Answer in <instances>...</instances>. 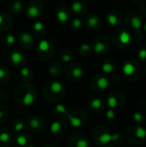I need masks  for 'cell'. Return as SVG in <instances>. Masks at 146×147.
Returning a JSON list of instances; mask_svg holds the SVG:
<instances>
[{
	"label": "cell",
	"mask_w": 146,
	"mask_h": 147,
	"mask_svg": "<svg viewBox=\"0 0 146 147\" xmlns=\"http://www.w3.org/2000/svg\"><path fill=\"white\" fill-rule=\"evenodd\" d=\"M136 67L132 62H126L122 66V72L126 76H132L134 74Z\"/></svg>",
	"instance_id": "1"
},
{
	"label": "cell",
	"mask_w": 146,
	"mask_h": 147,
	"mask_svg": "<svg viewBox=\"0 0 146 147\" xmlns=\"http://www.w3.org/2000/svg\"><path fill=\"white\" fill-rule=\"evenodd\" d=\"M119 40L121 44L126 46V45L130 44V42L132 41V35L128 31L123 30L120 32V34L119 35Z\"/></svg>",
	"instance_id": "2"
},
{
	"label": "cell",
	"mask_w": 146,
	"mask_h": 147,
	"mask_svg": "<svg viewBox=\"0 0 146 147\" xmlns=\"http://www.w3.org/2000/svg\"><path fill=\"white\" fill-rule=\"evenodd\" d=\"M35 101V96L32 93V92H27L23 97H22V105L24 106H31L34 104Z\"/></svg>",
	"instance_id": "3"
},
{
	"label": "cell",
	"mask_w": 146,
	"mask_h": 147,
	"mask_svg": "<svg viewBox=\"0 0 146 147\" xmlns=\"http://www.w3.org/2000/svg\"><path fill=\"white\" fill-rule=\"evenodd\" d=\"M67 117H68V121H69L71 126L73 127L78 128V127H82V126L83 125V121H82L79 117L71 115H68Z\"/></svg>",
	"instance_id": "4"
},
{
	"label": "cell",
	"mask_w": 146,
	"mask_h": 147,
	"mask_svg": "<svg viewBox=\"0 0 146 147\" xmlns=\"http://www.w3.org/2000/svg\"><path fill=\"white\" fill-rule=\"evenodd\" d=\"M56 17L57 20L62 23H65L69 20V15L65 9H59L56 13Z\"/></svg>",
	"instance_id": "5"
},
{
	"label": "cell",
	"mask_w": 146,
	"mask_h": 147,
	"mask_svg": "<svg viewBox=\"0 0 146 147\" xmlns=\"http://www.w3.org/2000/svg\"><path fill=\"white\" fill-rule=\"evenodd\" d=\"M40 10L39 7L35 6V5H31L27 9V15L30 18L37 17L38 16H40Z\"/></svg>",
	"instance_id": "6"
},
{
	"label": "cell",
	"mask_w": 146,
	"mask_h": 147,
	"mask_svg": "<svg viewBox=\"0 0 146 147\" xmlns=\"http://www.w3.org/2000/svg\"><path fill=\"white\" fill-rule=\"evenodd\" d=\"M22 58H23L22 54L18 51H14L13 53H10V56H9L10 61L13 64H15V65L20 64L22 61Z\"/></svg>",
	"instance_id": "7"
},
{
	"label": "cell",
	"mask_w": 146,
	"mask_h": 147,
	"mask_svg": "<svg viewBox=\"0 0 146 147\" xmlns=\"http://www.w3.org/2000/svg\"><path fill=\"white\" fill-rule=\"evenodd\" d=\"M99 23H100V19L95 15L89 16L87 20V24L89 28H96V27L99 26Z\"/></svg>",
	"instance_id": "8"
},
{
	"label": "cell",
	"mask_w": 146,
	"mask_h": 147,
	"mask_svg": "<svg viewBox=\"0 0 146 147\" xmlns=\"http://www.w3.org/2000/svg\"><path fill=\"white\" fill-rule=\"evenodd\" d=\"M50 90L53 93H60V92L63 91L64 87H63V85H62V84L60 82H59V81H53L50 84Z\"/></svg>",
	"instance_id": "9"
},
{
	"label": "cell",
	"mask_w": 146,
	"mask_h": 147,
	"mask_svg": "<svg viewBox=\"0 0 146 147\" xmlns=\"http://www.w3.org/2000/svg\"><path fill=\"white\" fill-rule=\"evenodd\" d=\"M96 84H97L98 88H99L101 90H106V89L108 87V85H109V81H108V79L107 78H105V77H100V78H98Z\"/></svg>",
	"instance_id": "10"
},
{
	"label": "cell",
	"mask_w": 146,
	"mask_h": 147,
	"mask_svg": "<svg viewBox=\"0 0 146 147\" xmlns=\"http://www.w3.org/2000/svg\"><path fill=\"white\" fill-rule=\"evenodd\" d=\"M50 47H51V44L46 40H42L38 43V49H39V51H40L42 53L47 52L50 49Z\"/></svg>",
	"instance_id": "11"
},
{
	"label": "cell",
	"mask_w": 146,
	"mask_h": 147,
	"mask_svg": "<svg viewBox=\"0 0 146 147\" xmlns=\"http://www.w3.org/2000/svg\"><path fill=\"white\" fill-rule=\"evenodd\" d=\"M99 143L102 144V145H105V144H108L111 141H113V139H112V134H108V133H105V134H102L100 137H99Z\"/></svg>",
	"instance_id": "12"
},
{
	"label": "cell",
	"mask_w": 146,
	"mask_h": 147,
	"mask_svg": "<svg viewBox=\"0 0 146 147\" xmlns=\"http://www.w3.org/2000/svg\"><path fill=\"white\" fill-rule=\"evenodd\" d=\"M20 40H21V41H22V43H24V44H30V43H32V41H33V37H32V35H31L30 34L24 32V33H22V34H21V35H20Z\"/></svg>",
	"instance_id": "13"
},
{
	"label": "cell",
	"mask_w": 146,
	"mask_h": 147,
	"mask_svg": "<svg viewBox=\"0 0 146 147\" xmlns=\"http://www.w3.org/2000/svg\"><path fill=\"white\" fill-rule=\"evenodd\" d=\"M89 106L91 107L92 109H100L102 106V101L100 98H94L90 101Z\"/></svg>",
	"instance_id": "14"
},
{
	"label": "cell",
	"mask_w": 146,
	"mask_h": 147,
	"mask_svg": "<svg viewBox=\"0 0 146 147\" xmlns=\"http://www.w3.org/2000/svg\"><path fill=\"white\" fill-rule=\"evenodd\" d=\"M93 49H94V51H95L96 53H103L107 48H106V45H105L104 43H102V42H101V41H97V42L95 43Z\"/></svg>",
	"instance_id": "15"
},
{
	"label": "cell",
	"mask_w": 146,
	"mask_h": 147,
	"mask_svg": "<svg viewBox=\"0 0 146 147\" xmlns=\"http://www.w3.org/2000/svg\"><path fill=\"white\" fill-rule=\"evenodd\" d=\"M136 136L140 140H145L146 138V129L142 126H138L135 130Z\"/></svg>",
	"instance_id": "16"
},
{
	"label": "cell",
	"mask_w": 146,
	"mask_h": 147,
	"mask_svg": "<svg viewBox=\"0 0 146 147\" xmlns=\"http://www.w3.org/2000/svg\"><path fill=\"white\" fill-rule=\"evenodd\" d=\"M62 127V125L59 121H53L52 124H51V127H50V131L52 134H58L60 129Z\"/></svg>",
	"instance_id": "17"
},
{
	"label": "cell",
	"mask_w": 146,
	"mask_h": 147,
	"mask_svg": "<svg viewBox=\"0 0 146 147\" xmlns=\"http://www.w3.org/2000/svg\"><path fill=\"white\" fill-rule=\"evenodd\" d=\"M132 26L133 28H135L137 31H139L141 27H142V21L139 17L138 16H134L132 18Z\"/></svg>",
	"instance_id": "18"
},
{
	"label": "cell",
	"mask_w": 146,
	"mask_h": 147,
	"mask_svg": "<svg viewBox=\"0 0 146 147\" xmlns=\"http://www.w3.org/2000/svg\"><path fill=\"white\" fill-rule=\"evenodd\" d=\"M71 8V10H72L74 13H80L81 10L83 9V3L78 2V1L72 2Z\"/></svg>",
	"instance_id": "19"
},
{
	"label": "cell",
	"mask_w": 146,
	"mask_h": 147,
	"mask_svg": "<svg viewBox=\"0 0 146 147\" xmlns=\"http://www.w3.org/2000/svg\"><path fill=\"white\" fill-rule=\"evenodd\" d=\"M107 21L109 23V25L111 26H116L118 22H119V19L117 17V16L115 14H108L107 16Z\"/></svg>",
	"instance_id": "20"
},
{
	"label": "cell",
	"mask_w": 146,
	"mask_h": 147,
	"mask_svg": "<svg viewBox=\"0 0 146 147\" xmlns=\"http://www.w3.org/2000/svg\"><path fill=\"white\" fill-rule=\"evenodd\" d=\"M102 70L105 73H111L114 70V65L112 63L109 62H105L102 65Z\"/></svg>",
	"instance_id": "21"
},
{
	"label": "cell",
	"mask_w": 146,
	"mask_h": 147,
	"mask_svg": "<svg viewBox=\"0 0 146 147\" xmlns=\"http://www.w3.org/2000/svg\"><path fill=\"white\" fill-rule=\"evenodd\" d=\"M83 75V71L81 67L79 66H77L75 68H73L72 70V77L75 78H81Z\"/></svg>",
	"instance_id": "22"
},
{
	"label": "cell",
	"mask_w": 146,
	"mask_h": 147,
	"mask_svg": "<svg viewBox=\"0 0 146 147\" xmlns=\"http://www.w3.org/2000/svg\"><path fill=\"white\" fill-rule=\"evenodd\" d=\"M22 6H23V3L20 1H15L12 3L11 5V9L13 10V12L15 13H18L20 12L22 9Z\"/></svg>",
	"instance_id": "23"
},
{
	"label": "cell",
	"mask_w": 146,
	"mask_h": 147,
	"mask_svg": "<svg viewBox=\"0 0 146 147\" xmlns=\"http://www.w3.org/2000/svg\"><path fill=\"white\" fill-rule=\"evenodd\" d=\"M107 103H108V106L111 108V109H114V108L117 107V105H118V101H117V99H116L115 96H110L108 98V100H107Z\"/></svg>",
	"instance_id": "24"
},
{
	"label": "cell",
	"mask_w": 146,
	"mask_h": 147,
	"mask_svg": "<svg viewBox=\"0 0 146 147\" xmlns=\"http://www.w3.org/2000/svg\"><path fill=\"white\" fill-rule=\"evenodd\" d=\"M16 144L20 146H26L28 144V139L24 135H19L16 137Z\"/></svg>",
	"instance_id": "25"
},
{
	"label": "cell",
	"mask_w": 146,
	"mask_h": 147,
	"mask_svg": "<svg viewBox=\"0 0 146 147\" xmlns=\"http://www.w3.org/2000/svg\"><path fill=\"white\" fill-rule=\"evenodd\" d=\"M55 112L58 113V114H59V115H67V109L63 104H58L55 107Z\"/></svg>",
	"instance_id": "26"
},
{
	"label": "cell",
	"mask_w": 146,
	"mask_h": 147,
	"mask_svg": "<svg viewBox=\"0 0 146 147\" xmlns=\"http://www.w3.org/2000/svg\"><path fill=\"white\" fill-rule=\"evenodd\" d=\"M9 140H10V135H9V133L4 132V131L2 132V133H0V142L5 144V143H7Z\"/></svg>",
	"instance_id": "27"
},
{
	"label": "cell",
	"mask_w": 146,
	"mask_h": 147,
	"mask_svg": "<svg viewBox=\"0 0 146 147\" xmlns=\"http://www.w3.org/2000/svg\"><path fill=\"white\" fill-rule=\"evenodd\" d=\"M40 121H39V119L38 118H36V117H33V118H31L30 119V121H29V126L32 127V128H34V129H35V128H38L39 127H40Z\"/></svg>",
	"instance_id": "28"
},
{
	"label": "cell",
	"mask_w": 146,
	"mask_h": 147,
	"mask_svg": "<svg viewBox=\"0 0 146 147\" xmlns=\"http://www.w3.org/2000/svg\"><path fill=\"white\" fill-rule=\"evenodd\" d=\"M33 29L35 32H38V33L39 32H41L44 29V24L41 22H35L33 24Z\"/></svg>",
	"instance_id": "29"
},
{
	"label": "cell",
	"mask_w": 146,
	"mask_h": 147,
	"mask_svg": "<svg viewBox=\"0 0 146 147\" xmlns=\"http://www.w3.org/2000/svg\"><path fill=\"white\" fill-rule=\"evenodd\" d=\"M15 38L12 34H8L5 37V42L8 46H12L15 43Z\"/></svg>",
	"instance_id": "30"
},
{
	"label": "cell",
	"mask_w": 146,
	"mask_h": 147,
	"mask_svg": "<svg viewBox=\"0 0 146 147\" xmlns=\"http://www.w3.org/2000/svg\"><path fill=\"white\" fill-rule=\"evenodd\" d=\"M71 26L74 29H79L82 27V21L79 18H75L73 19L72 22H71Z\"/></svg>",
	"instance_id": "31"
},
{
	"label": "cell",
	"mask_w": 146,
	"mask_h": 147,
	"mask_svg": "<svg viewBox=\"0 0 146 147\" xmlns=\"http://www.w3.org/2000/svg\"><path fill=\"white\" fill-rule=\"evenodd\" d=\"M60 58H61V60H62L63 62H65V63H69V62H71V59H72V55H71V53H62L61 56H60Z\"/></svg>",
	"instance_id": "32"
},
{
	"label": "cell",
	"mask_w": 146,
	"mask_h": 147,
	"mask_svg": "<svg viewBox=\"0 0 146 147\" xmlns=\"http://www.w3.org/2000/svg\"><path fill=\"white\" fill-rule=\"evenodd\" d=\"M76 147H89V142L85 139H80L76 142Z\"/></svg>",
	"instance_id": "33"
},
{
	"label": "cell",
	"mask_w": 146,
	"mask_h": 147,
	"mask_svg": "<svg viewBox=\"0 0 146 147\" xmlns=\"http://www.w3.org/2000/svg\"><path fill=\"white\" fill-rule=\"evenodd\" d=\"M143 118H144L143 115H142L141 113H139V112H136V113H134V114L133 115V119L136 122H138V123L141 122L142 120H143Z\"/></svg>",
	"instance_id": "34"
},
{
	"label": "cell",
	"mask_w": 146,
	"mask_h": 147,
	"mask_svg": "<svg viewBox=\"0 0 146 147\" xmlns=\"http://www.w3.org/2000/svg\"><path fill=\"white\" fill-rule=\"evenodd\" d=\"M20 75L22 78H28L30 75V70L28 67H23L22 69H21L20 71Z\"/></svg>",
	"instance_id": "35"
},
{
	"label": "cell",
	"mask_w": 146,
	"mask_h": 147,
	"mask_svg": "<svg viewBox=\"0 0 146 147\" xmlns=\"http://www.w3.org/2000/svg\"><path fill=\"white\" fill-rule=\"evenodd\" d=\"M79 50L83 53H87V52H89L91 50V47L89 44H82L79 47Z\"/></svg>",
	"instance_id": "36"
},
{
	"label": "cell",
	"mask_w": 146,
	"mask_h": 147,
	"mask_svg": "<svg viewBox=\"0 0 146 147\" xmlns=\"http://www.w3.org/2000/svg\"><path fill=\"white\" fill-rule=\"evenodd\" d=\"M106 117L108 119V120H112V119H114V117H115V112H114V109H109V110H108L107 111V113H106Z\"/></svg>",
	"instance_id": "37"
},
{
	"label": "cell",
	"mask_w": 146,
	"mask_h": 147,
	"mask_svg": "<svg viewBox=\"0 0 146 147\" xmlns=\"http://www.w3.org/2000/svg\"><path fill=\"white\" fill-rule=\"evenodd\" d=\"M138 56L140 59H146V49L145 48H141L139 53H138Z\"/></svg>",
	"instance_id": "38"
},
{
	"label": "cell",
	"mask_w": 146,
	"mask_h": 147,
	"mask_svg": "<svg viewBox=\"0 0 146 147\" xmlns=\"http://www.w3.org/2000/svg\"><path fill=\"white\" fill-rule=\"evenodd\" d=\"M23 128H24V124H23L22 121V122H18V123H16V124L14 126V129H15V131H16V132H21Z\"/></svg>",
	"instance_id": "39"
},
{
	"label": "cell",
	"mask_w": 146,
	"mask_h": 147,
	"mask_svg": "<svg viewBox=\"0 0 146 147\" xmlns=\"http://www.w3.org/2000/svg\"><path fill=\"white\" fill-rule=\"evenodd\" d=\"M120 138V135L119 134H112V139H113V141H115L117 140H119Z\"/></svg>",
	"instance_id": "40"
},
{
	"label": "cell",
	"mask_w": 146,
	"mask_h": 147,
	"mask_svg": "<svg viewBox=\"0 0 146 147\" xmlns=\"http://www.w3.org/2000/svg\"><path fill=\"white\" fill-rule=\"evenodd\" d=\"M5 77V71L2 68H0V79Z\"/></svg>",
	"instance_id": "41"
},
{
	"label": "cell",
	"mask_w": 146,
	"mask_h": 147,
	"mask_svg": "<svg viewBox=\"0 0 146 147\" xmlns=\"http://www.w3.org/2000/svg\"><path fill=\"white\" fill-rule=\"evenodd\" d=\"M3 23V16L2 14H0V26Z\"/></svg>",
	"instance_id": "42"
},
{
	"label": "cell",
	"mask_w": 146,
	"mask_h": 147,
	"mask_svg": "<svg viewBox=\"0 0 146 147\" xmlns=\"http://www.w3.org/2000/svg\"><path fill=\"white\" fill-rule=\"evenodd\" d=\"M3 118V112L0 110V121H1V119Z\"/></svg>",
	"instance_id": "43"
},
{
	"label": "cell",
	"mask_w": 146,
	"mask_h": 147,
	"mask_svg": "<svg viewBox=\"0 0 146 147\" xmlns=\"http://www.w3.org/2000/svg\"><path fill=\"white\" fill-rule=\"evenodd\" d=\"M144 30L146 32V23L145 24V26H144Z\"/></svg>",
	"instance_id": "44"
},
{
	"label": "cell",
	"mask_w": 146,
	"mask_h": 147,
	"mask_svg": "<svg viewBox=\"0 0 146 147\" xmlns=\"http://www.w3.org/2000/svg\"><path fill=\"white\" fill-rule=\"evenodd\" d=\"M28 147H35V146H28Z\"/></svg>",
	"instance_id": "45"
},
{
	"label": "cell",
	"mask_w": 146,
	"mask_h": 147,
	"mask_svg": "<svg viewBox=\"0 0 146 147\" xmlns=\"http://www.w3.org/2000/svg\"><path fill=\"white\" fill-rule=\"evenodd\" d=\"M44 147H49V146H44Z\"/></svg>",
	"instance_id": "46"
},
{
	"label": "cell",
	"mask_w": 146,
	"mask_h": 147,
	"mask_svg": "<svg viewBox=\"0 0 146 147\" xmlns=\"http://www.w3.org/2000/svg\"><path fill=\"white\" fill-rule=\"evenodd\" d=\"M105 147H111V146H105Z\"/></svg>",
	"instance_id": "47"
}]
</instances>
